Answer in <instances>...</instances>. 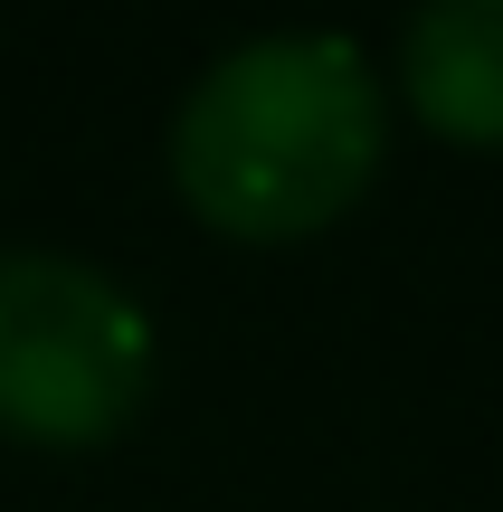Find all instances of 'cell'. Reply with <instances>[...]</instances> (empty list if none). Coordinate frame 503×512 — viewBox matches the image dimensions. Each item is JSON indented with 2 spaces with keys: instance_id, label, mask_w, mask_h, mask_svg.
Returning <instances> with one entry per match:
<instances>
[{
  "instance_id": "6da1fadb",
  "label": "cell",
  "mask_w": 503,
  "mask_h": 512,
  "mask_svg": "<svg viewBox=\"0 0 503 512\" xmlns=\"http://www.w3.org/2000/svg\"><path fill=\"white\" fill-rule=\"evenodd\" d=\"M390 95L352 38L285 29L228 48L171 114V190L238 247H295L371 190Z\"/></svg>"
},
{
  "instance_id": "7a4b0ae2",
  "label": "cell",
  "mask_w": 503,
  "mask_h": 512,
  "mask_svg": "<svg viewBox=\"0 0 503 512\" xmlns=\"http://www.w3.org/2000/svg\"><path fill=\"white\" fill-rule=\"evenodd\" d=\"M152 399V313L57 247H0V437L105 446Z\"/></svg>"
},
{
  "instance_id": "3957f363",
  "label": "cell",
  "mask_w": 503,
  "mask_h": 512,
  "mask_svg": "<svg viewBox=\"0 0 503 512\" xmlns=\"http://www.w3.org/2000/svg\"><path fill=\"white\" fill-rule=\"evenodd\" d=\"M399 95L428 133L503 152V0H418L399 29Z\"/></svg>"
}]
</instances>
